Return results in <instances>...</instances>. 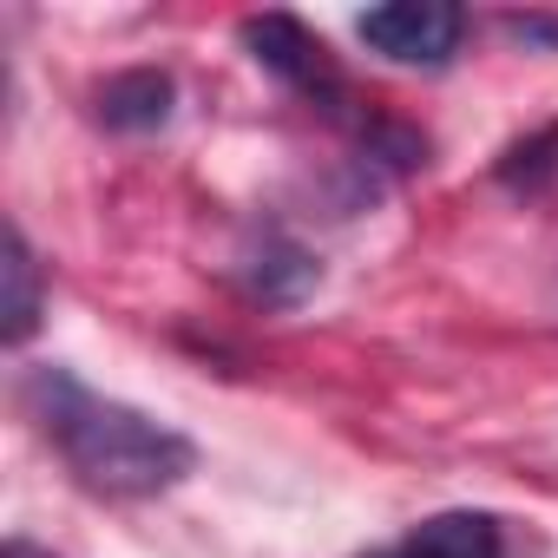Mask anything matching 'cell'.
Returning <instances> with one entry per match:
<instances>
[{"label":"cell","instance_id":"1","mask_svg":"<svg viewBox=\"0 0 558 558\" xmlns=\"http://www.w3.org/2000/svg\"><path fill=\"white\" fill-rule=\"evenodd\" d=\"M21 401L53 453L73 466V480L99 499H158L197 466V447L171 421L86 388L73 368H34Z\"/></svg>","mask_w":558,"mask_h":558},{"label":"cell","instance_id":"2","mask_svg":"<svg viewBox=\"0 0 558 558\" xmlns=\"http://www.w3.org/2000/svg\"><path fill=\"white\" fill-rule=\"evenodd\" d=\"M460 34H466V14L453 0H395V8L362 14V40L395 66H427L434 73L460 53Z\"/></svg>","mask_w":558,"mask_h":558},{"label":"cell","instance_id":"3","mask_svg":"<svg viewBox=\"0 0 558 558\" xmlns=\"http://www.w3.org/2000/svg\"><path fill=\"white\" fill-rule=\"evenodd\" d=\"M243 47H250V60L263 73H276L290 93H303L316 106H336L349 93L342 73H336V60H329V47L296 14H256V21H243Z\"/></svg>","mask_w":558,"mask_h":558},{"label":"cell","instance_id":"4","mask_svg":"<svg viewBox=\"0 0 558 558\" xmlns=\"http://www.w3.org/2000/svg\"><path fill=\"white\" fill-rule=\"evenodd\" d=\"M368 558H506V538H499L493 512H434L408 538H395Z\"/></svg>","mask_w":558,"mask_h":558},{"label":"cell","instance_id":"5","mask_svg":"<svg viewBox=\"0 0 558 558\" xmlns=\"http://www.w3.org/2000/svg\"><path fill=\"white\" fill-rule=\"evenodd\" d=\"M171 99H178L171 73L132 66V73H112V80L99 86V119H106L112 132H158V125L171 119Z\"/></svg>","mask_w":558,"mask_h":558},{"label":"cell","instance_id":"6","mask_svg":"<svg viewBox=\"0 0 558 558\" xmlns=\"http://www.w3.org/2000/svg\"><path fill=\"white\" fill-rule=\"evenodd\" d=\"M8 342L21 349L34 329H40V263H34V250H27V230L14 223L8 230Z\"/></svg>","mask_w":558,"mask_h":558},{"label":"cell","instance_id":"7","mask_svg":"<svg viewBox=\"0 0 558 558\" xmlns=\"http://www.w3.org/2000/svg\"><path fill=\"white\" fill-rule=\"evenodd\" d=\"M551 171H558V125L538 132V138H525V145H512V151L499 158V178L519 184V191H538Z\"/></svg>","mask_w":558,"mask_h":558},{"label":"cell","instance_id":"8","mask_svg":"<svg viewBox=\"0 0 558 558\" xmlns=\"http://www.w3.org/2000/svg\"><path fill=\"white\" fill-rule=\"evenodd\" d=\"M506 34H512V40H551V47H558V21H538V14H525V21L512 14Z\"/></svg>","mask_w":558,"mask_h":558},{"label":"cell","instance_id":"9","mask_svg":"<svg viewBox=\"0 0 558 558\" xmlns=\"http://www.w3.org/2000/svg\"><path fill=\"white\" fill-rule=\"evenodd\" d=\"M0 558H53V551H40L34 538H8V551H0Z\"/></svg>","mask_w":558,"mask_h":558}]
</instances>
